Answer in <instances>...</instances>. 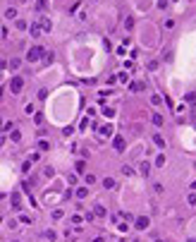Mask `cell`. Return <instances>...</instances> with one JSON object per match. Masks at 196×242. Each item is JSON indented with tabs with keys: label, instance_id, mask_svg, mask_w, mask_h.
<instances>
[{
	"label": "cell",
	"instance_id": "6",
	"mask_svg": "<svg viewBox=\"0 0 196 242\" xmlns=\"http://www.w3.org/2000/svg\"><path fill=\"white\" fill-rule=\"evenodd\" d=\"M153 144H156L158 149H163V146H165V139L160 137V134H156V137H153Z\"/></svg>",
	"mask_w": 196,
	"mask_h": 242
},
{
	"label": "cell",
	"instance_id": "13",
	"mask_svg": "<svg viewBox=\"0 0 196 242\" xmlns=\"http://www.w3.org/2000/svg\"><path fill=\"white\" fill-rule=\"evenodd\" d=\"M36 10L43 12V10H46V0H36Z\"/></svg>",
	"mask_w": 196,
	"mask_h": 242
},
{
	"label": "cell",
	"instance_id": "15",
	"mask_svg": "<svg viewBox=\"0 0 196 242\" xmlns=\"http://www.w3.org/2000/svg\"><path fill=\"white\" fill-rule=\"evenodd\" d=\"M19 65H22V60H19V58H14V60H10V67H14V69H17V67H19Z\"/></svg>",
	"mask_w": 196,
	"mask_h": 242
},
{
	"label": "cell",
	"instance_id": "23",
	"mask_svg": "<svg viewBox=\"0 0 196 242\" xmlns=\"http://www.w3.org/2000/svg\"><path fill=\"white\" fill-rule=\"evenodd\" d=\"M158 7H160V10H165V7H167V0H158Z\"/></svg>",
	"mask_w": 196,
	"mask_h": 242
},
{
	"label": "cell",
	"instance_id": "14",
	"mask_svg": "<svg viewBox=\"0 0 196 242\" xmlns=\"http://www.w3.org/2000/svg\"><path fill=\"white\" fill-rule=\"evenodd\" d=\"M22 139V132L19 130H12V141H19Z\"/></svg>",
	"mask_w": 196,
	"mask_h": 242
},
{
	"label": "cell",
	"instance_id": "22",
	"mask_svg": "<svg viewBox=\"0 0 196 242\" xmlns=\"http://www.w3.org/2000/svg\"><path fill=\"white\" fill-rule=\"evenodd\" d=\"M17 29H27V22L24 19H17Z\"/></svg>",
	"mask_w": 196,
	"mask_h": 242
},
{
	"label": "cell",
	"instance_id": "2",
	"mask_svg": "<svg viewBox=\"0 0 196 242\" xmlns=\"http://www.w3.org/2000/svg\"><path fill=\"white\" fill-rule=\"evenodd\" d=\"M10 89H12L14 94H19V91L24 89V82H22V77H14V79L10 82Z\"/></svg>",
	"mask_w": 196,
	"mask_h": 242
},
{
	"label": "cell",
	"instance_id": "7",
	"mask_svg": "<svg viewBox=\"0 0 196 242\" xmlns=\"http://www.w3.org/2000/svg\"><path fill=\"white\" fill-rule=\"evenodd\" d=\"M151 122H153L156 127H160V125H163V118H160L158 113H153V118H151Z\"/></svg>",
	"mask_w": 196,
	"mask_h": 242
},
{
	"label": "cell",
	"instance_id": "11",
	"mask_svg": "<svg viewBox=\"0 0 196 242\" xmlns=\"http://www.w3.org/2000/svg\"><path fill=\"white\" fill-rule=\"evenodd\" d=\"M103 185H105L108 189H112V187H115V180H112V177H105V180H103Z\"/></svg>",
	"mask_w": 196,
	"mask_h": 242
},
{
	"label": "cell",
	"instance_id": "21",
	"mask_svg": "<svg viewBox=\"0 0 196 242\" xmlns=\"http://www.w3.org/2000/svg\"><path fill=\"white\" fill-rule=\"evenodd\" d=\"M5 15H7V17H10V19H12V17H14V15H17V10H14V7H10V10H7V12H5Z\"/></svg>",
	"mask_w": 196,
	"mask_h": 242
},
{
	"label": "cell",
	"instance_id": "3",
	"mask_svg": "<svg viewBox=\"0 0 196 242\" xmlns=\"http://www.w3.org/2000/svg\"><path fill=\"white\" fill-rule=\"evenodd\" d=\"M112 146H115V151H125V139H122V137H115V139H112Z\"/></svg>",
	"mask_w": 196,
	"mask_h": 242
},
{
	"label": "cell",
	"instance_id": "9",
	"mask_svg": "<svg viewBox=\"0 0 196 242\" xmlns=\"http://www.w3.org/2000/svg\"><path fill=\"white\" fill-rule=\"evenodd\" d=\"M146 225H148V218H144V216H141V218L136 221V228H141V230H144Z\"/></svg>",
	"mask_w": 196,
	"mask_h": 242
},
{
	"label": "cell",
	"instance_id": "10",
	"mask_svg": "<svg viewBox=\"0 0 196 242\" xmlns=\"http://www.w3.org/2000/svg\"><path fill=\"white\" fill-rule=\"evenodd\" d=\"M129 89H131V91H141V89H144V84H141V82H131Z\"/></svg>",
	"mask_w": 196,
	"mask_h": 242
},
{
	"label": "cell",
	"instance_id": "16",
	"mask_svg": "<svg viewBox=\"0 0 196 242\" xmlns=\"http://www.w3.org/2000/svg\"><path fill=\"white\" fill-rule=\"evenodd\" d=\"M93 213H96V216H105V208H103V206H96V208H93Z\"/></svg>",
	"mask_w": 196,
	"mask_h": 242
},
{
	"label": "cell",
	"instance_id": "18",
	"mask_svg": "<svg viewBox=\"0 0 196 242\" xmlns=\"http://www.w3.org/2000/svg\"><path fill=\"white\" fill-rule=\"evenodd\" d=\"M77 197H79V199H84V197H86V189H84V187H79V189H77Z\"/></svg>",
	"mask_w": 196,
	"mask_h": 242
},
{
	"label": "cell",
	"instance_id": "4",
	"mask_svg": "<svg viewBox=\"0 0 196 242\" xmlns=\"http://www.w3.org/2000/svg\"><path fill=\"white\" fill-rule=\"evenodd\" d=\"M148 173H151V163H148V161H144V163H141V175H144V177H148Z\"/></svg>",
	"mask_w": 196,
	"mask_h": 242
},
{
	"label": "cell",
	"instance_id": "1",
	"mask_svg": "<svg viewBox=\"0 0 196 242\" xmlns=\"http://www.w3.org/2000/svg\"><path fill=\"white\" fill-rule=\"evenodd\" d=\"M41 55H43V48H41V46H36V48H31V50H29V55H27V58H29V63H36Z\"/></svg>",
	"mask_w": 196,
	"mask_h": 242
},
{
	"label": "cell",
	"instance_id": "19",
	"mask_svg": "<svg viewBox=\"0 0 196 242\" xmlns=\"http://www.w3.org/2000/svg\"><path fill=\"white\" fill-rule=\"evenodd\" d=\"M187 101H189V103H194V101H196V91H191V94H187Z\"/></svg>",
	"mask_w": 196,
	"mask_h": 242
},
{
	"label": "cell",
	"instance_id": "24",
	"mask_svg": "<svg viewBox=\"0 0 196 242\" xmlns=\"http://www.w3.org/2000/svg\"><path fill=\"white\" fill-rule=\"evenodd\" d=\"M189 204H196V194H189Z\"/></svg>",
	"mask_w": 196,
	"mask_h": 242
},
{
	"label": "cell",
	"instance_id": "26",
	"mask_svg": "<svg viewBox=\"0 0 196 242\" xmlns=\"http://www.w3.org/2000/svg\"><path fill=\"white\" fill-rule=\"evenodd\" d=\"M187 242H196V240H187Z\"/></svg>",
	"mask_w": 196,
	"mask_h": 242
},
{
	"label": "cell",
	"instance_id": "12",
	"mask_svg": "<svg viewBox=\"0 0 196 242\" xmlns=\"http://www.w3.org/2000/svg\"><path fill=\"white\" fill-rule=\"evenodd\" d=\"M151 103H153V105H160V103H163V98H160L158 94H153V96H151Z\"/></svg>",
	"mask_w": 196,
	"mask_h": 242
},
{
	"label": "cell",
	"instance_id": "25",
	"mask_svg": "<svg viewBox=\"0 0 196 242\" xmlns=\"http://www.w3.org/2000/svg\"><path fill=\"white\" fill-rule=\"evenodd\" d=\"M93 242H103V240H100V237H98V240H93Z\"/></svg>",
	"mask_w": 196,
	"mask_h": 242
},
{
	"label": "cell",
	"instance_id": "5",
	"mask_svg": "<svg viewBox=\"0 0 196 242\" xmlns=\"http://www.w3.org/2000/svg\"><path fill=\"white\" fill-rule=\"evenodd\" d=\"M38 27H41L43 31H50V19H46V17H43V19L38 22Z\"/></svg>",
	"mask_w": 196,
	"mask_h": 242
},
{
	"label": "cell",
	"instance_id": "20",
	"mask_svg": "<svg viewBox=\"0 0 196 242\" xmlns=\"http://www.w3.org/2000/svg\"><path fill=\"white\" fill-rule=\"evenodd\" d=\"M125 27H127V29H131V27H134V19H131V17H127V19H125Z\"/></svg>",
	"mask_w": 196,
	"mask_h": 242
},
{
	"label": "cell",
	"instance_id": "27",
	"mask_svg": "<svg viewBox=\"0 0 196 242\" xmlns=\"http://www.w3.org/2000/svg\"><path fill=\"white\" fill-rule=\"evenodd\" d=\"M0 127H2V120H0Z\"/></svg>",
	"mask_w": 196,
	"mask_h": 242
},
{
	"label": "cell",
	"instance_id": "8",
	"mask_svg": "<svg viewBox=\"0 0 196 242\" xmlns=\"http://www.w3.org/2000/svg\"><path fill=\"white\" fill-rule=\"evenodd\" d=\"M100 134H103V137H110V134H112V125H105V127L100 130Z\"/></svg>",
	"mask_w": 196,
	"mask_h": 242
},
{
	"label": "cell",
	"instance_id": "17",
	"mask_svg": "<svg viewBox=\"0 0 196 242\" xmlns=\"http://www.w3.org/2000/svg\"><path fill=\"white\" fill-rule=\"evenodd\" d=\"M84 182H86V185H93V182H96V177H93V175H86V177H84Z\"/></svg>",
	"mask_w": 196,
	"mask_h": 242
}]
</instances>
